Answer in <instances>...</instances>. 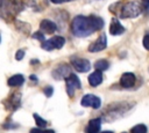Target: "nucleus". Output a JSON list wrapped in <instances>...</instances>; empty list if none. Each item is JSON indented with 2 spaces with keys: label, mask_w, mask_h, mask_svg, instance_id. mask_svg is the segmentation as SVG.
Listing matches in <instances>:
<instances>
[{
  "label": "nucleus",
  "mask_w": 149,
  "mask_h": 133,
  "mask_svg": "<svg viewBox=\"0 0 149 133\" xmlns=\"http://www.w3.org/2000/svg\"><path fill=\"white\" fill-rule=\"evenodd\" d=\"M105 22L100 16L78 15L71 22V31L76 37H87L93 32L102 29Z\"/></svg>",
  "instance_id": "nucleus-1"
},
{
  "label": "nucleus",
  "mask_w": 149,
  "mask_h": 133,
  "mask_svg": "<svg viewBox=\"0 0 149 133\" xmlns=\"http://www.w3.org/2000/svg\"><path fill=\"white\" fill-rule=\"evenodd\" d=\"M23 8V3L20 0H0V17L5 20L13 19Z\"/></svg>",
  "instance_id": "nucleus-2"
},
{
  "label": "nucleus",
  "mask_w": 149,
  "mask_h": 133,
  "mask_svg": "<svg viewBox=\"0 0 149 133\" xmlns=\"http://www.w3.org/2000/svg\"><path fill=\"white\" fill-rule=\"evenodd\" d=\"M142 12H143V6L139 1H128L121 6L119 15L122 19H133V17H137Z\"/></svg>",
  "instance_id": "nucleus-3"
},
{
  "label": "nucleus",
  "mask_w": 149,
  "mask_h": 133,
  "mask_svg": "<svg viewBox=\"0 0 149 133\" xmlns=\"http://www.w3.org/2000/svg\"><path fill=\"white\" fill-rule=\"evenodd\" d=\"M65 44V38L62 36H55L41 43V47L45 51H52L55 49H62Z\"/></svg>",
  "instance_id": "nucleus-4"
},
{
  "label": "nucleus",
  "mask_w": 149,
  "mask_h": 133,
  "mask_svg": "<svg viewBox=\"0 0 149 133\" xmlns=\"http://www.w3.org/2000/svg\"><path fill=\"white\" fill-rule=\"evenodd\" d=\"M65 81H66V93H68V95H69L70 97H72V96L74 95V90L81 87L80 81H79L78 76H77L76 74H73V73H71V74L65 79Z\"/></svg>",
  "instance_id": "nucleus-5"
},
{
  "label": "nucleus",
  "mask_w": 149,
  "mask_h": 133,
  "mask_svg": "<svg viewBox=\"0 0 149 133\" xmlns=\"http://www.w3.org/2000/svg\"><path fill=\"white\" fill-rule=\"evenodd\" d=\"M71 65L79 73H86L91 68L90 61L87 59H84V58H72L71 59Z\"/></svg>",
  "instance_id": "nucleus-6"
},
{
  "label": "nucleus",
  "mask_w": 149,
  "mask_h": 133,
  "mask_svg": "<svg viewBox=\"0 0 149 133\" xmlns=\"http://www.w3.org/2000/svg\"><path fill=\"white\" fill-rule=\"evenodd\" d=\"M80 104L83 106H86V108H93V109H99L100 105H101V101L99 97L92 95V94H87L85 96H83L81 101H80Z\"/></svg>",
  "instance_id": "nucleus-7"
},
{
  "label": "nucleus",
  "mask_w": 149,
  "mask_h": 133,
  "mask_svg": "<svg viewBox=\"0 0 149 133\" xmlns=\"http://www.w3.org/2000/svg\"><path fill=\"white\" fill-rule=\"evenodd\" d=\"M107 47V37L105 34L100 35V37L98 39H95L92 44H90L88 46V51L90 52H99L102 51Z\"/></svg>",
  "instance_id": "nucleus-8"
},
{
  "label": "nucleus",
  "mask_w": 149,
  "mask_h": 133,
  "mask_svg": "<svg viewBox=\"0 0 149 133\" xmlns=\"http://www.w3.org/2000/svg\"><path fill=\"white\" fill-rule=\"evenodd\" d=\"M70 74H71V69H70V66L66 65V64L59 65L52 72V76L55 79H57V80H59V79H66Z\"/></svg>",
  "instance_id": "nucleus-9"
},
{
  "label": "nucleus",
  "mask_w": 149,
  "mask_h": 133,
  "mask_svg": "<svg viewBox=\"0 0 149 133\" xmlns=\"http://www.w3.org/2000/svg\"><path fill=\"white\" fill-rule=\"evenodd\" d=\"M135 81H136V76L134 73H130V72H127V73H123L120 77V86L122 88H132L134 84H135Z\"/></svg>",
  "instance_id": "nucleus-10"
},
{
  "label": "nucleus",
  "mask_w": 149,
  "mask_h": 133,
  "mask_svg": "<svg viewBox=\"0 0 149 133\" xmlns=\"http://www.w3.org/2000/svg\"><path fill=\"white\" fill-rule=\"evenodd\" d=\"M126 31V29L123 28V25L120 23V21L118 19H112L111 25H109V34L113 36H119L121 34H123Z\"/></svg>",
  "instance_id": "nucleus-11"
},
{
  "label": "nucleus",
  "mask_w": 149,
  "mask_h": 133,
  "mask_svg": "<svg viewBox=\"0 0 149 133\" xmlns=\"http://www.w3.org/2000/svg\"><path fill=\"white\" fill-rule=\"evenodd\" d=\"M40 29L44 34H54L57 30V25L50 20H42L40 23Z\"/></svg>",
  "instance_id": "nucleus-12"
},
{
  "label": "nucleus",
  "mask_w": 149,
  "mask_h": 133,
  "mask_svg": "<svg viewBox=\"0 0 149 133\" xmlns=\"http://www.w3.org/2000/svg\"><path fill=\"white\" fill-rule=\"evenodd\" d=\"M100 126H101V119L100 118L91 119L85 127V133H99Z\"/></svg>",
  "instance_id": "nucleus-13"
},
{
  "label": "nucleus",
  "mask_w": 149,
  "mask_h": 133,
  "mask_svg": "<svg viewBox=\"0 0 149 133\" xmlns=\"http://www.w3.org/2000/svg\"><path fill=\"white\" fill-rule=\"evenodd\" d=\"M20 102H21V95L20 94H14V95H12V97L7 98V101L3 102V103H5L7 109L15 110L16 108L20 106Z\"/></svg>",
  "instance_id": "nucleus-14"
},
{
  "label": "nucleus",
  "mask_w": 149,
  "mask_h": 133,
  "mask_svg": "<svg viewBox=\"0 0 149 133\" xmlns=\"http://www.w3.org/2000/svg\"><path fill=\"white\" fill-rule=\"evenodd\" d=\"M101 82H102V73H101V71H98L97 69L95 72H93L92 74H90V76H88V83L92 87H97Z\"/></svg>",
  "instance_id": "nucleus-15"
},
{
  "label": "nucleus",
  "mask_w": 149,
  "mask_h": 133,
  "mask_svg": "<svg viewBox=\"0 0 149 133\" xmlns=\"http://www.w3.org/2000/svg\"><path fill=\"white\" fill-rule=\"evenodd\" d=\"M23 82H24V77L21 74H15V75L10 76L7 81L9 87H20L23 84Z\"/></svg>",
  "instance_id": "nucleus-16"
},
{
  "label": "nucleus",
  "mask_w": 149,
  "mask_h": 133,
  "mask_svg": "<svg viewBox=\"0 0 149 133\" xmlns=\"http://www.w3.org/2000/svg\"><path fill=\"white\" fill-rule=\"evenodd\" d=\"M94 67H95L98 71H101V72H102V71H105V69H107V68L109 67V64H108L107 60L100 59V60H97V61H95Z\"/></svg>",
  "instance_id": "nucleus-17"
},
{
  "label": "nucleus",
  "mask_w": 149,
  "mask_h": 133,
  "mask_svg": "<svg viewBox=\"0 0 149 133\" xmlns=\"http://www.w3.org/2000/svg\"><path fill=\"white\" fill-rule=\"evenodd\" d=\"M130 133H147V126L143 124L135 125L134 127H132Z\"/></svg>",
  "instance_id": "nucleus-18"
},
{
  "label": "nucleus",
  "mask_w": 149,
  "mask_h": 133,
  "mask_svg": "<svg viewBox=\"0 0 149 133\" xmlns=\"http://www.w3.org/2000/svg\"><path fill=\"white\" fill-rule=\"evenodd\" d=\"M34 119H35V123H36L37 127H45L47 126V121L42 117H40L37 113H34Z\"/></svg>",
  "instance_id": "nucleus-19"
},
{
  "label": "nucleus",
  "mask_w": 149,
  "mask_h": 133,
  "mask_svg": "<svg viewBox=\"0 0 149 133\" xmlns=\"http://www.w3.org/2000/svg\"><path fill=\"white\" fill-rule=\"evenodd\" d=\"M44 32H42V31H36V32H34L33 35H31V37L33 38H35V39H38L41 43L42 42H44L45 40V38H44V35H43Z\"/></svg>",
  "instance_id": "nucleus-20"
},
{
  "label": "nucleus",
  "mask_w": 149,
  "mask_h": 133,
  "mask_svg": "<svg viewBox=\"0 0 149 133\" xmlns=\"http://www.w3.org/2000/svg\"><path fill=\"white\" fill-rule=\"evenodd\" d=\"M43 93H44V95H45L47 97H51V95L54 94V88H52L51 86H47V87H44Z\"/></svg>",
  "instance_id": "nucleus-21"
},
{
  "label": "nucleus",
  "mask_w": 149,
  "mask_h": 133,
  "mask_svg": "<svg viewBox=\"0 0 149 133\" xmlns=\"http://www.w3.org/2000/svg\"><path fill=\"white\" fill-rule=\"evenodd\" d=\"M142 44H143V47L149 50V35H146L142 39Z\"/></svg>",
  "instance_id": "nucleus-22"
},
{
  "label": "nucleus",
  "mask_w": 149,
  "mask_h": 133,
  "mask_svg": "<svg viewBox=\"0 0 149 133\" xmlns=\"http://www.w3.org/2000/svg\"><path fill=\"white\" fill-rule=\"evenodd\" d=\"M23 57H24V51L23 50H17V52L15 53V59L21 60V59H23Z\"/></svg>",
  "instance_id": "nucleus-23"
},
{
  "label": "nucleus",
  "mask_w": 149,
  "mask_h": 133,
  "mask_svg": "<svg viewBox=\"0 0 149 133\" xmlns=\"http://www.w3.org/2000/svg\"><path fill=\"white\" fill-rule=\"evenodd\" d=\"M29 133H43V130H42V128L36 127V128H31Z\"/></svg>",
  "instance_id": "nucleus-24"
},
{
  "label": "nucleus",
  "mask_w": 149,
  "mask_h": 133,
  "mask_svg": "<svg viewBox=\"0 0 149 133\" xmlns=\"http://www.w3.org/2000/svg\"><path fill=\"white\" fill-rule=\"evenodd\" d=\"M142 6H143V9L149 8V0H142Z\"/></svg>",
  "instance_id": "nucleus-25"
},
{
  "label": "nucleus",
  "mask_w": 149,
  "mask_h": 133,
  "mask_svg": "<svg viewBox=\"0 0 149 133\" xmlns=\"http://www.w3.org/2000/svg\"><path fill=\"white\" fill-rule=\"evenodd\" d=\"M50 1L54 2V3H57V5H58V3H63V2L66 1V0H50Z\"/></svg>",
  "instance_id": "nucleus-26"
},
{
  "label": "nucleus",
  "mask_w": 149,
  "mask_h": 133,
  "mask_svg": "<svg viewBox=\"0 0 149 133\" xmlns=\"http://www.w3.org/2000/svg\"><path fill=\"white\" fill-rule=\"evenodd\" d=\"M30 80H31V81L34 80V82H35V83H37V77H36L35 75H30Z\"/></svg>",
  "instance_id": "nucleus-27"
},
{
  "label": "nucleus",
  "mask_w": 149,
  "mask_h": 133,
  "mask_svg": "<svg viewBox=\"0 0 149 133\" xmlns=\"http://www.w3.org/2000/svg\"><path fill=\"white\" fill-rule=\"evenodd\" d=\"M43 133H55L52 130H43Z\"/></svg>",
  "instance_id": "nucleus-28"
},
{
  "label": "nucleus",
  "mask_w": 149,
  "mask_h": 133,
  "mask_svg": "<svg viewBox=\"0 0 149 133\" xmlns=\"http://www.w3.org/2000/svg\"><path fill=\"white\" fill-rule=\"evenodd\" d=\"M38 62V60H30V64L33 65V64H37Z\"/></svg>",
  "instance_id": "nucleus-29"
},
{
  "label": "nucleus",
  "mask_w": 149,
  "mask_h": 133,
  "mask_svg": "<svg viewBox=\"0 0 149 133\" xmlns=\"http://www.w3.org/2000/svg\"><path fill=\"white\" fill-rule=\"evenodd\" d=\"M101 133H113V132H111V131H105V132H101Z\"/></svg>",
  "instance_id": "nucleus-30"
},
{
  "label": "nucleus",
  "mask_w": 149,
  "mask_h": 133,
  "mask_svg": "<svg viewBox=\"0 0 149 133\" xmlns=\"http://www.w3.org/2000/svg\"><path fill=\"white\" fill-rule=\"evenodd\" d=\"M66 1H73V0H66Z\"/></svg>",
  "instance_id": "nucleus-31"
},
{
  "label": "nucleus",
  "mask_w": 149,
  "mask_h": 133,
  "mask_svg": "<svg viewBox=\"0 0 149 133\" xmlns=\"http://www.w3.org/2000/svg\"><path fill=\"white\" fill-rule=\"evenodd\" d=\"M123 133H127V132H123Z\"/></svg>",
  "instance_id": "nucleus-32"
}]
</instances>
